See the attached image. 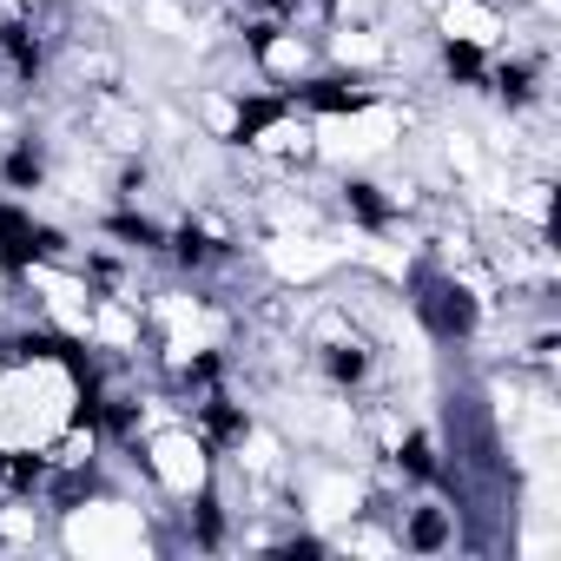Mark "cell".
Segmentation results:
<instances>
[{"label":"cell","instance_id":"13","mask_svg":"<svg viewBox=\"0 0 561 561\" xmlns=\"http://www.w3.org/2000/svg\"><path fill=\"white\" fill-rule=\"evenodd\" d=\"M351 8H370V0H344V14H351Z\"/></svg>","mask_w":561,"mask_h":561},{"label":"cell","instance_id":"10","mask_svg":"<svg viewBox=\"0 0 561 561\" xmlns=\"http://www.w3.org/2000/svg\"><path fill=\"white\" fill-rule=\"evenodd\" d=\"M264 67H271L277 80H291V73L311 67V47H305L298 34H277V41H264Z\"/></svg>","mask_w":561,"mask_h":561},{"label":"cell","instance_id":"6","mask_svg":"<svg viewBox=\"0 0 561 561\" xmlns=\"http://www.w3.org/2000/svg\"><path fill=\"white\" fill-rule=\"evenodd\" d=\"M443 34H449V47H476V54H489L495 41H502V21L482 8V0H443Z\"/></svg>","mask_w":561,"mask_h":561},{"label":"cell","instance_id":"7","mask_svg":"<svg viewBox=\"0 0 561 561\" xmlns=\"http://www.w3.org/2000/svg\"><path fill=\"white\" fill-rule=\"evenodd\" d=\"M449 541H456V515H449V508L423 502V508H410V515H403V535H397V548L436 554V548H449Z\"/></svg>","mask_w":561,"mask_h":561},{"label":"cell","instance_id":"4","mask_svg":"<svg viewBox=\"0 0 561 561\" xmlns=\"http://www.w3.org/2000/svg\"><path fill=\"white\" fill-rule=\"evenodd\" d=\"M344 257H357V244L351 238H318V231H277L264 244V264L285 277V285H311V277L337 271Z\"/></svg>","mask_w":561,"mask_h":561},{"label":"cell","instance_id":"9","mask_svg":"<svg viewBox=\"0 0 561 561\" xmlns=\"http://www.w3.org/2000/svg\"><path fill=\"white\" fill-rule=\"evenodd\" d=\"M87 337H100V344H119V351H133L139 344V324L119 311V305H106V311H87Z\"/></svg>","mask_w":561,"mask_h":561},{"label":"cell","instance_id":"2","mask_svg":"<svg viewBox=\"0 0 561 561\" xmlns=\"http://www.w3.org/2000/svg\"><path fill=\"white\" fill-rule=\"evenodd\" d=\"M397 133H403V119L390 113V106H351V113H331V119H311V146L324 152V159H377V152H390L397 146Z\"/></svg>","mask_w":561,"mask_h":561},{"label":"cell","instance_id":"1","mask_svg":"<svg viewBox=\"0 0 561 561\" xmlns=\"http://www.w3.org/2000/svg\"><path fill=\"white\" fill-rule=\"evenodd\" d=\"M60 548L87 554V561H133L152 548V522L133 502H80L60 522Z\"/></svg>","mask_w":561,"mask_h":561},{"label":"cell","instance_id":"12","mask_svg":"<svg viewBox=\"0 0 561 561\" xmlns=\"http://www.w3.org/2000/svg\"><path fill=\"white\" fill-rule=\"evenodd\" d=\"M535 8H541V14H554V8H561V0H535Z\"/></svg>","mask_w":561,"mask_h":561},{"label":"cell","instance_id":"11","mask_svg":"<svg viewBox=\"0 0 561 561\" xmlns=\"http://www.w3.org/2000/svg\"><path fill=\"white\" fill-rule=\"evenodd\" d=\"M257 146H264V152H298V159H305V152H318V146H311V119H298V126H291V119H277Z\"/></svg>","mask_w":561,"mask_h":561},{"label":"cell","instance_id":"3","mask_svg":"<svg viewBox=\"0 0 561 561\" xmlns=\"http://www.w3.org/2000/svg\"><path fill=\"white\" fill-rule=\"evenodd\" d=\"M146 462H152V476H159V489L165 495H205V482H211V449H205V436L198 430H159L152 443H146Z\"/></svg>","mask_w":561,"mask_h":561},{"label":"cell","instance_id":"8","mask_svg":"<svg viewBox=\"0 0 561 561\" xmlns=\"http://www.w3.org/2000/svg\"><path fill=\"white\" fill-rule=\"evenodd\" d=\"M331 54H337L344 67H377L390 47H383V34H370V27H344V34L331 41Z\"/></svg>","mask_w":561,"mask_h":561},{"label":"cell","instance_id":"5","mask_svg":"<svg viewBox=\"0 0 561 561\" xmlns=\"http://www.w3.org/2000/svg\"><path fill=\"white\" fill-rule=\"evenodd\" d=\"M305 515H311L318 528H337V522H351V515H364V482H357L351 469H331V476H311V482H305Z\"/></svg>","mask_w":561,"mask_h":561}]
</instances>
